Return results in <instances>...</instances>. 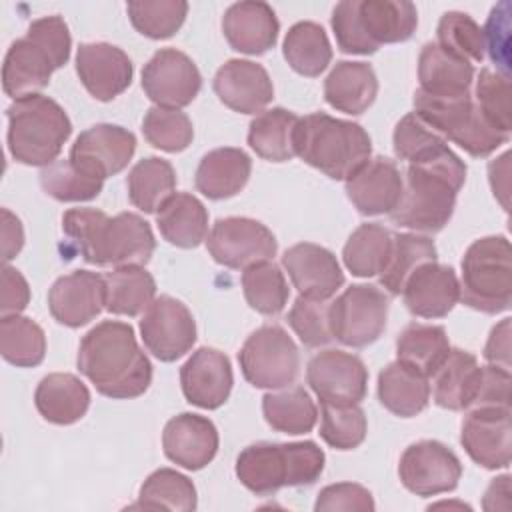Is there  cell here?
<instances>
[{
	"label": "cell",
	"instance_id": "cell-1",
	"mask_svg": "<svg viewBox=\"0 0 512 512\" xmlns=\"http://www.w3.org/2000/svg\"><path fill=\"white\" fill-rule=\"evenodd\" d=\"M78 370L114 400L142 396L152 382V364L138 346L134 328L120 320L96 324L80 342Z\"/></svg>",
	"mask_w": 512,
	"mask_h": 512
},
{
	"label": "cell",
	"instance_id": "cell-2",
	"mask_svg": "<svg viewBox=\"0 0 512 512\" xmlns=\"http://www.w3.org/2000/svg\"><path fill=\"white\" fill-rule=\"evenodd\" d=\"M62 232L96 266H144L156 248L150 224L134 212L110 218L96 208H72L62 216Z\"/></svg>",
	"mask_w": 512,
	"mask_h": 512
},
{
	"label": "cell",
	"instance_id": "cell-3",
	"mask_svg": "<svg viewBox=\"0 0 512 512\" xmlns=\"http://www.w3.org/2000/svg\"><path fill=\"white\" fill-rule=\"evenodd\" d=\"M466 180L462 160L448 164H408L402 196L390 212L396 226L434 234L452 218L458 190Z\"/></svg>",
	"mask_w": 512,
	"mask_h": 512
},
{
	"label": "cell",
	"instance_id": "cell-4",
	"mask_svg": "<svg viewBox=\"0 0 512 512\" xmlns=\"http://www.w3.org/2000/svg\"><path fill=\"white\" fill-rule=\"evenodd\" d=\"M418 26L408 0H344L332 12L336 44L346 54H374L382 44L406 42Z\"/></svg>",
	"mask_w": 512,
	"mask_h": 512
},
{
	"label": "cell",
	"instance_id": "cell-5",
	"mask_svg": "<svg viewBox=\"0 0 512 512\" xmlns=\"http://www.w3.org/2000/svg\"><path fill=\"white\" fill-rule=\"evenodd\" d=\"M294 152L328 178L346 180L370 160L372 142L360 124L314 112L296 124Z\"/></svg>",
	"mask_w": 512,
	"mask_h": 512
},
{
	"label": "cell",
	"instance_id": "cell-6",
	"mask_svg": "<svg viewBox=\"0 0 512 512\" xmlns=\"http://www.w3.org/2000/svg\"><path fill=\"white\" fill-rule=\"evenodd\" d=\"M326 456L312 442H256L236 458L238 480L258 496L276 494L284 486H310L324 470Z\"/></svg>",
	"mask_w": 512,
	"mask_h": 512
},
{
	"label": "cell",
	"instance_id": "cell-7",
	"mask_svg": "<svg viewBox=\"0 0 512 512\" xmlns=\"http://www.w3.org/2000/svg\"><path fill=\"white\" fill-rule=\"evenodd\" d=\"M8 150L26 166H48L56 162L72 134V122L64 108L42 94L14 100L6 108Z\"/></svg>",
	"mask_w": 512,
	"mask_h": 512
},
{
	"label": "cell",
	"instance_id": "cell-8",
	"mask_svg": "<svg viewBox=\"0 0 512 512\" xmlns=\"http://www.w3.org/2000/svg\"><path fill=\"white\" fill-rule=\"evenodd\" d=\"M460 300L484 314L506 312L512 304V248L506 236L474 240L462 258Z\"/></svg>",
	"mask_w": 512,
	"mask_h": 512
},
{
	"label": "cell",
	"instance_id": "cell-9",
	"mask_svg": "<svg viewBox=\"0 0 512 512\" xmlns=\"http://www.w3.org/2000/svg\"><path fill=\"white\" fill-rule=\"evenodd\" d=\"M414 114L436 134L464 148L474 158L490 156L510 136L498 132L480 112L472 94L460 98H432L414 92Z\"/></svg>",
	"mask_w": 512,
	"mask_h": 512
},
{
	"label": "cell",
	"instance_id": "cell-10",
	"mask_svg": "<svg viewBox=\"0 0 512 512\" xmlns=\"http://www.w3.org/2000/svg\"><path fill=\"white\" fill-rule=\"evenodd\" d=\"M242 376L254 388L278 390L294 384L300 372V352L282 326L264 324L254 330L238 352Z\"/></svg>",
	"mask_w": 512,
	"mask_h": 512
},
{
	"label": "cell",
	"instance_id": "cell-11",
	"mask_svg": "<svg viewBox=\"0 0 512 512\" xmlns=\"http://www.w3.org/2000/svg\"><path fill=\"white\" fill-rule=\"evenodd\" d=\"M388 318V296L372 284L348 286L328 304L332 338L350 348H364L380 338Z\"/></svg>",
	"mask_w": 512,
	"mask_h": 512
},
{
	"label": "cell",
	"instance_id": "cell-12",
	"mask_svg": "<svg viewBox=\"0 0 512 512\" xmlns=\"http://www.w3.org/2000/svg\"><path fill=\"white\" fill-rule=\"evenodd\" d=\"M206 246L218 264L234 270L272 260L278 250L274 234L262 222L246 216L216 220Z\"/></svg>",
	"mask_w": 512,
	"mask_h": 512
},
{
	"label": "cell",
	"instance_id": "cell-13",
	"mask_svg": "<svg viewBox=\"0 0 512 512\" xmlns=\"http://www.w3.org/2000/svg\"><path fill=\"white\" fill-rule=\"evenodd\" d=\"M140 336L152 356L160 362H174L194 346L196 322L184 302L164 294L144 310Z\"/></svg>",
	"mask_w": 512,
	"mask_h": 512
},
{
	"label": "cell",
	"instance_id": "cell-14",
	"mask_svg": "<svg viewBox=\"0 0 512 512\" xmlns=\"http://www.w3.org/2000/svg\"><path fill=\"white\" fill-rule=\"evenodd\" d=\"M398 476L406 490L416 496H436L458 486L462 464L458 456L438 440L410 444L400 456Z\"/></svg>",
	"mask_w": 512,
	"mask_h": 512
},
{
	"label": "cell",
	"instance_id": "cell-15",
	"mask_svg": "<svg viewBox=\"0 0 512 512\" xmlns=\"http://www.w3.org/2000/svg\"><path fill=\"white\" fill-rule=\"evenodd\" d=\"M142 88L156 106L180 110L198 96L202 76L190 56L160 48L142 68Z\"/></svg>",
	"mask_w": 512,
	"mask_h": 512
},
{
	"label": "cell",
	"instance_id": "cell-16",
	"mask_svg": "<svg viewBox=\"0 0 512 512\" xmlns=\"http://www.w3.org/2000/svg\"><path fill=\"white\" fill-rule=\"evenodd\" d=\"M460 444L478 466L486 470L506 468L512 458L510 408H470L462 420Z\"/></svg>",
	"mask_w": 512,
	"mask_h": 512
},
{
	"label": "cell",
	"instance_id": "cell-17",
	"mask_svg": "<svg viewBox=\"0 0 512 512\" xmlns=\"http://www.w3.org/2000/svg\"><path fill=\"white\" fill-rule=\"evenodd\" d=\"M306 380L320 400L332 404H360L368 390L364 362L336 348L322 350L308 362Z\"/></svg>",
	"mask_w": 512,
	"mask_h": 512
},
{
	"label": "cell",
	"instance_id": "cell-18",
	"mask_svg": "<svg viewBox=\"0 0 512 512\" xmlns=\"http://www.w3.org/2000/svg\"><path fill=\"white\" fill-rule=\"evenodd\" d=\"M136 152V136L116 124L84 130L70 148L68 160L90 176L106 180L122 172Z\"/></svg>",
	"mask_w": 512,
	"mask_h": 512
},
{
	"label": "cell",
	"instance_id": "cell-19",
	"mask_svg": "<svg viewBox=\"0 0 512 512\" xmlns=\"http://www.w3.org/2000/svg\"><path fill=\"white\" fill-rule=\"evenodd\" d=\"M52 318L68 328H80L106 308L104 276L90 270H74L60 276L48 292Z\"/></svg>",
	"mask_w": 512,
	"mask_h": 512
},
{
	"label": "cell",
	"instance_id": "cell-20",
	"mask_svg": "<svg viewBox=\"0 0 512 512\" xmlns=\"http://www.w3.org/2000/svg\"><path fill=\"white\" fill-rule=\"evenodd\" d=\"M76 74L96 100L108 102L130 86L134 66L122 48L108 42H86L76 52Z\"/></svg>",
	"mask_w": 512,
	"mask_h": 512
},
{
	"label": "cell",
	"instance_id": "cell-21",
	"mask_svg": "<svg viewBox=\"0 0 512 512\" xmlns=\"http://www.w3.org/2000/svg\"><path fill=\"white\" fill-rule=\"evenodd\" d=\"M282 266L304 298L328 300L344 284V272L336 256L328 248L312 242L290 246L282 256Z\"/></svg>",
	"mask_w": 512,
	"mask_h": 512
},
{
	"label": "cell",
	"instance_id": "cell-22",
	"mask_svg": "<svg viewBox=\"0 0 512 512\" xmlns=\"http://www.w3.org/2000/svg\"><path fill=\"white\" fill-rule=\"evenodd\" d=\"M180 384L190 404L206 410L220 408L234 384L228 356L216 348H198L180 368Z\"/></svg>",
	"mask_w": 512,
	"mask_h": 512
},
{
	"label": "cell",
	"instance_id": "cell-23",
	"mask_svg": "<svg viewBox=\"0 0 512 512\" xmlns=\"http://www.w3.org/2000/svg\"><path fill=\"white\" fill-rule=\"evenodd\" d=\"M212 86L220 102L240 114H260L274 98V86L266 68L242 58L224 62Z\"/></svg>",
	"mask_w": 512,
	"mask_h": 512
},
{
	"label": "cell",
	"instance_id": "cell-24",
	"mask_svg": "<svg viewBox=\"0 0 512 512\" xmlns=\"http://www.w3.org/2000/svg\"><path fill=\"white\" fill-rule=\"evenodd\" d=\"M402 186L404 178L396 162L386 156L370 158L346 178L348 200L364 216L390 214L400 202Z\"/></svg>",
	"mask_w": 512,
	"mask_h": 512
},
{
	"label": "cell",
	"instance_id": "cell-25",
	"mask_svg": "<svg viewBox=\"0 0 512 512\" xmlns=\"http://www.w3.org/2000/svg\"><path fill=\"white\" fill-rule=\"evenodd\" d=\"M218 430L206 416L182 412L170 418L162 432V448L168 460L186 468L208 466L218 452Z\"/></svg>",
	"mask_w": 512,
	"mask_h": 512
},
{
	"label": "cell",
	"instance_id": "cell-26",
	"mask_svg": "<svg viewBox=\"0 0 512 512\" xmlns=\"http://www.w3.org/2000/svg\"><path fill=\"white\" fill-rule=\"evenodd\" d=\"M406 308L420 318H444L460 300V282L452 266L420 264L402 288Z\"/></svg>",
	"mask_w": 512,
	"mask_h": 512
},
{
	"label": "cell",
	"instance_id": "cell-27",
	"mask_svg": "<svg viewBox=\"0 0 512 512\" xmlns=\"http://www.w3.org/2000/svg\"><path fill=\"white\" fill-rule=\"evenodd\" d=\"M278 18L266 2H236L222 16V32L232 50L258 56L274 48Z\"/></svg>",
	"mask_w": 512,
	"mask_h": 512
},
{
	"label": "cell",
	"instance_id": "cell-28",
	"mask_svg": "<svg viewBox=\"0 0 512 512\" xmlns=\"http://www.w3.org/2000/svg\"><path fill=\"white\" fill-rule=\"evenodd\" d=\"M58 70L50 52L28 34L10 44L2 66V88L12 100L40 94Z\"/></svg>",
	"mask_w": 512,
	"mask_h": 512
},
{
	"label": "cell",
	"instance_id": "cell-29",
	"mask_svg": "<svg viewBox=\"0 0 512 512\" xmlns=\"http://www.w3.org/2000/svg\"><path fill=\"white\" fill-rule=\"evenodd\" d=\"M420 92L432 98H460L470 94L474 66L446 50L436 42H426L418 56Z\"/></svg>",
	"mask_w": 512,
	"mask_h": 512
},
{
	"label": "cell",
	"instance_id": "cell-30",
	"mask_svg": "<svg viewBox=\"0 0 512 512\" xmlns=\"http://www.w3.org/2000/svg\"><path fill=\"white\" fill-rule=\"evenodd\" d=\"M434 386L432 396L440 408L446 410H468L478 394L480 380H482V366L478 364L476 356L460 350L450 348L442 366L432 374Z\"/></svg>",
	"mask_w": 512,
	"mask_h": 512
},
{
	"label": "cell",
	"instance_id": "cell-31",
	"mask_svg": "<svg viewBox=\"0 0 512 512\" xmlns=\"http://www.w3.org/2000/svg\"><path fill=\"white\" fill-rule=\"evenodd\" d=\"M378 94V78L370 64L342 60L324 80V98L338 112L358 116L366 112Z\"/></svg>",
	"mask_w": 512,
	"mask_h": 512
},
{
	"label": "cell",
	"instance_id": "cell-32",
	"mask_svg": "<svg viewBox=\"0 0 512 512\" xmlns=\"http://www.w3.org/2000/svg\"><path fill=\"white\" fill-rule=\"evenodd\" d=\"M34 404L46 422L68 426L84 418L90 406L86 384L68 372H54L40 380L34 392Z\"/></svg>",
	"mask_w": 512,
	"mask_h": 512
},
{
	"label": "cell",
	"instance_id": "cell-33",
	"mask_svg": "<svg viewBox=\"0 0 512 512\" xmlns=\"http://www.w3.org/2000/svg\"><path fill=\"white\" fill-rule=\"evenodd\" d=\"M252 172L250 156L240 148H216L202 156L196 168V188L210 200L236 196Z\"/></svg>",
	"mask_w": 512,
	"mask_h": 512
},
{
	"label": "cell",
	"instance_id": "cell-34",
	"mask_svg": "<svg viewBox=\"0 0 512 512\" xmlns=\"http://www.w3.org/2000/svg\"><path fill=\"white\" fill-rule=\"evenodd\" d=\"M378 400L394 416L412 418L428 406V378L400 360L390 362L378 374Z\"/></svg>",
	"mask_w": 512,
	"mask_h": 512
},
{
	"label": "cell",
	"instance_id": "cell-35",
	"mask_svg": "<svg viewBox=\"0 0 512 512\" xmlns=\"http://www.w3.org/2000/svg\"><path fill=\"white\" fill-rule=\"evenodd\" d=\"M162 238L178 248H196L208 234V210L188 192L172 194L156 212Z\"/></svg>",
	"mask_w": 512,
	"mask_h": 512
},
{
	"label": "cell",
	"instance_id": "cell-36",
	"mask_svg": "<svg viewBox=\"0 0 512 512\" xmlns=\"http://www.w3.org/2000/svg\"><path fill=\"white\" fill-rule=\"evenodd\" d=\"M450 342L446 330L436 324H408L396 338V356L406 366L430 378L446 360Z\"/></svg>",
	"mask_w": 512,
	"mask_h": 512
},
{
	"label": "cell",
	"instance_id": "cell-37",
	"mask_svg": "<svg viewBox=\"0 0 512 512\" xmlns=\"http://www.w3.org/2000/svg\"><path fill=\"white\" fill-rule=\"evenodd\" d=\"M298 116L286 108H270L250 122L248 144L264 160L286 162L296 156L294 132Z\"/></svg>",
	"mask_w": 512,
	"mask_h": 512
},
{
	"label": "cell",
	"instance_id": "cell-38",
	"mask_svg": "<svg viewBox=\"0 0 512 512\" xmlns=\"http://www.w3.org/2000/svg\"><path fill=\"white\" fill-rule=\"evenodd\" d=\"M394 154L408 164H446L460 160L446 140L430 130L414 112L400 118L392 136Z\"/></svg>",
	"mask_w": 512,
	"mask_h": 512
},
{
	"label": "cell",
	"instance_id": "cell-39",
	"mask_svg": "<svg viewBox=\"0 0 512 512\" xmlns=\"http://www.w3.org/2000/svg\"><path fill=\"white\" fill-rule=\"evenodd\" d=\"M126 188L130 202L138 210L154 214L172 194H176V172L168 160L148 156L134 164L126 178Z\"/></svg>",
	"mask_w": 512,
	"mask_h": 512
},
{
	"label": "cell",
	"instance_id": "cell-40",
	"mask_svg": "<svg viewBox=\"0 0 512 512\" xmlns=\"http://www.w3.org/2000/svg\"><path fill=\"white\" fill-rule=\"evenodd\" d=\"M106 310L118 316H138L156 294L152 274L142 266H120L104 276Z\"/></svg>",
	"mask_w": 512,
	"mask_h": 512
},
{
	"label": "cell",
	"instance_id": "cell-41",
	"mask_svg": "<svg viewBox=\"0 0 512 512\" xmlns=\"http://www.w3.org/2000/svg\"><path fill=\"white\" fill-rule=\"evenodd\" d=\"M262 414L268 426L284 434H306L318 420V410L302 386H286L262 398Z\"/></svg>",
	"mask_w": 512,
	"mask_h": 512
},
{
	"label": "cell",
	"instance_id": "cell-42",
	"mask_svg": "<svg viewBox=\"0 0 512 512\" xmlns=\"http://www.w3.org/2000/svg\"><path fill=\"white\" fill-rule=\"evenodd\" d=\"M282 52L290 68L308 78L320 76L332 60V46L324 28L308 20L296 22L288 30Z\"/></svg>",
	"mask_w": 512,
	"mask_h": 512
},
{
	"label": "cell",
	"instance_id": "cell-43",
	"mask_svg": "<svg viewBox=\"0 0 512 512\" xmlns=\"http://www.w3.org/2000/svg\"><path fill=\"white\" fill-rule=\"evenodd\" d=\"M392 236L394 234L382 224H360L344 244V266L358 278L380 274L390 256Z\"/></svg>",
	"mask_w": 512,
	"mask_h": 512
},
{
	"label": "cell",
	"instance_id": "cell-44",
	"mask_svg": "<svg viewBox=\"0 0 512 512\" xmlns=\"http://www.w3.org/2000/svg\"><path fill=\"white\" fill-rule=\"evenodd\" d=\"M438 256L434 242L428 236L420 234H394L392 236V248L390 256L386 260V266L382 268L380 284L392 294H402V288L410 274L424 262H434Z\"/></svg>",
	"mask_w": 512,
	"mask_h": 512
},
{
	"label": "cell",
	"instance_id": "cell-45",
	"mask_svg": "<svg viewBox=\"0 0 512 512\" xmlns=\"http://www.w3.org/2000/svg\"><path fill=\"white\" fill-rule=\"evenodd\" d=\"M2 358L18 368H34L46 356L44 330L26 316L8 314L0 320Z\"/></svg>",
	"mask_w": 512,
	"mask_h": 512
},
{
	"label": "cell",
	"instance_id": "cell-46",
	"mask_svg": "<svg viewBox=\"0 0 512 512\" xmlns=\"http://www.w3.org/2000/svg\"><path fill=\"white\" fill-rule=\"evenodd\" d=\"M134 508L192 512L196 508V488L188 476L172 468H158L140 486Z\"/></svg>",
	"mask_w": 512,
	"mask_h": 512
},
{
	"label": "cell",
	"instance_id": "cell-47",
	"mask_svg": "<svg viewBox=\"0 0 512 512\" xmlns=\"http://www.w3.org/2000/svg\"><path fill=\"white\" fill-rule=\"evenodd\" d=\"M242 290L248 306L264 316L280 314L290 296L282 270L270 260L244 268Z\"/></svg>",
	"mask_w": 512,
	"mask_h": 512
},
{
	"label": "cell",
	"instance_id": "cell-48",
	"mask_svg": "<svg viewBox=\"0 0 512 512\" xmlns=\"http://www.w3.org/2000/svg\"><path fill=\"white\" fill-rule=\"evenodd\" d=\"M40 186L58 202H86L102 192L104 180L86 174L66 158L40 170Z\"/></svg>",
	"mask_w": 512,
	"mask_h": 512
},
{
	"label": "cell",
	"instance_id": "cell-49",
	"mask_svg": "<svg viewBox=\"0 0 512 512\" xmlns=\"http://www.w3.org/2000/svg\"><path fill=\"white\" fill-rule=\"evenodd\" d=\"M132 26L152 40L174 36L186 20L188 4L184 0H132L126 4Z\"/></svg>",
	"mask_w": 512,
	"mask_h": 512
},
{
	"label": "cell",
	"instance_id": "cell-50",
	"mask_svg": "<svg viewBox=\"0 0 512 512\" xmlns=\"http://www.w3.org/2000/svg\"><path fill=\"white\" fill-rule=\"evenodd\" d=\"M320 436L336 450H354L366 438V416L358 404L320 400Z\"/></svg>",
	"mask_w": 512,
	"mask_h": 512
},
{
	"label": "cell",
	"instance_id": "cell-51",
	"mask_svg": "<svg viewBox=\"0 0 512 512\" xmlns=\"http://www.w3.org/2000/svg\"><path fill=\"white\" fill-rule=\"evenodd\" d=\"M438 46L466 62H482L486 44L482 28L464 12H444L436 28Z\"/></svg>",
	"mask_w": 512,
	"mask_h": 512
},
{
	"label": "cell",
	"instance_id": "cell-52",
	"mask_svg": "<svg viewBox=\"0 0 512 512\" xmlns=\"http://www.w3.org/2000/svg\"><path fill=\"white\" fill-rule=\"evenodd\" d=\"M142 134L158 150L182 152L190 146L194 138V128L190 118L178 108L152 106L144 114Z\"/></svg>",
	"mask_w": 512,
	"mask_h": 512
},
{
	"label": "cell",
	"instance_id": "cell-53",
	"mask_svg": "<svg viewBox=\"0 0 512 512\" xmlns=\"http://www.w3.org/2000/svg\"><path fill=\"white\" fill-rule=\"evenodd\" d=\"M476 106L482 116L502 134L510 136L512 112H510V76L482 68L476 82Z\"/></svg>",
	"mask_w": 512,
	"mask_h": 512
},
{
	"label": "cell",
	"instance_id": "cell-54",
	"mask_svg": "<svg viewBox=\"0 0 512 512\" xmlns=\"http://www.w3.org/2000/svg\"><path fill=\"white\" fill-rule=\"evenodd\" d=\"M288 324L306 348H320L332 340L326 300L298 296L288 312Z\"/></svg>",
	"mask_w": 512,
	"mask_h": 512
},
{
	"label": "cell",
	"instance_id": "cell-55",
	"mask_svg": "<svg viewBox=\"0 0 512 512\" xmlns=\"http://www.w3.org/2000/svg\"><path fill=\"white\" fill-rule=\"evenodd\" d=\"M484 32V44L498 72L508 76L510 68V4L500 2L492 8Z\"/></svg>",
	"mask_w": 512,
	"mask_h": 512
},
{
	"label": "cell",
	"instance_id": "cell-56",
	"mask_svg": "<svg viewBox=\"0 0 512 512\" xmlns=\"http://www.w3.org/2000/svg\"><path fill=\"white\" fill-rule=\"evenodd\" d=\"M374 508L376 504L370 490L354 482H338L322 488L314 504V510L318 512H328V510L372 512Z\"/></svg>",
	"mask_w": 512,
	"mask_h": 512
},
{
	"label": "cell",
	"instance_id": "cell-57",
	"mask_svg": "<svg viewBox=\"0 0 512 512\" xmlns=\"http://www.w3.org/2000/svg\"><path fill=\"white\" fill-rule=\"evenodd\" d=\"M26 34L50 52L56 68H62L68 62L72 38H70L68 24L64 22V18H60L56 14L38 18L28 26Z\"/></svg>",
	"mask_w": 512,
	"mask_h": 512
},
{
	"label": "cell",
	"instance_id": "cell-58",
	"mask_svg": "<svg viewBox=\"0 0 512 512\" xmlns=\"http://www.w3.org/2000/svg\"><path fill=\"white\" fill-rule=\"evenodd\" d=\"M510 382H512L510 370L492 366V364L482 366L480 388L470 408H480V406L510 408Z\"/></svg>",
	"mask_w": 512,
	"mask_h": 512
},
{
	"label": "cell",
	"instance_id": "cell-59",
	"mask_svg": "<svg viewBox=\"0 0 512 512\" xmlns=\"http://www.w3.org/2000/svg\"><path fill=\"white\" fill-rule=\"evenodd\" d=\"M30 302V288L26 278L12 266L2 268V292H0V312L2 316L20 314Z\"/></svg>",
	"mask_w": 512,
	"mask_h": 512
},
{
	"label": "cell",
	"instance_id": "cell-60",
	"mask_svg": "<svg viewBox=\"0 0 512 512\" xmlns=\"http://www.w3.org/2000/svg\"><path fill=\"white\" fill-rule=\"evenodd\" d=\"M484 358L492 366L510 370V318H504L492 328L484 346Z\"/></svg>",
	"mask_w": 512,
	"mask_h": 512
},
{
	"label": "cell",
	"instance_id": "cell-61",
	"mask_svg": "<svg viewBox=\"0 0 512 512\" xmlns=\"http://www.w3.org/2000/svg\"><path fill=\"white\" fill-rule=\"evenodd\" d=\"M24 246V228L16 214L2 208V260L8 264Z\"/></svg>",
	"mask_w": 512,
	"mask_h": 512
},
{
	"label": "cell",
	"instance_id": "cell-62",
	"mask_svg": "<svg viewBox=\"0 0 512 512\" xmlns=\"http://www.w3.org/2000/svg\"><path fill=\"white\" fill-rule=\"evenodd\" d=\"M510 476L502 474L494 478L484 494V510H498V508H510Z\"/></svg>",
	"mask_w": 512,
	"mask_h": 512
}]
</instances>
